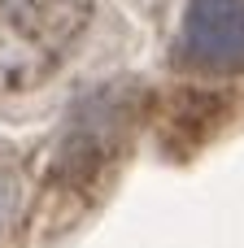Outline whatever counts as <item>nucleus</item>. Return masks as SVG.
Instances as JSON below:
<instances>
[{"label": "nucleus", "instance_id": "1", "mask_svg": "<svg viewBox=\"0 0 244 248\" xmlns=\"http://www.w3.org/2000/svg\"><path fill=\"white\" fill-rule=\"evenodd\" d=\"M92 0H0V96L48 83L92 26Z\"/></svg>", "mask_w": 244, "mask_h": 248}, {"label": "nucleus", "instance_id": "2", "mask_svg": "<svg viewBox=\"0 0 244 248\" xmlns=\"http://www.w3.org/2000/svg\"><path fill=\"white\" fill-rule=\"evenodd\" d=\"M179 44L196 70H244V0H188Z\"/></svg>", "mask_w": 244, "mask_h": 248}, {"label": "nucleus", "instance_id": "3", "mask_svg": "<svg viewBox=\"0 0 244 248\" xmlns=\"http://www.w3.org/2000/svg\"><path fill=\"white\" fill-rule=\"evenodd\" d=\"M13 196H17L13 174H9V166L0 161V231H4V222H9V214H13Z\"/></svg>", "mask_w": 244, "mask_h": 248}]
</instances>
